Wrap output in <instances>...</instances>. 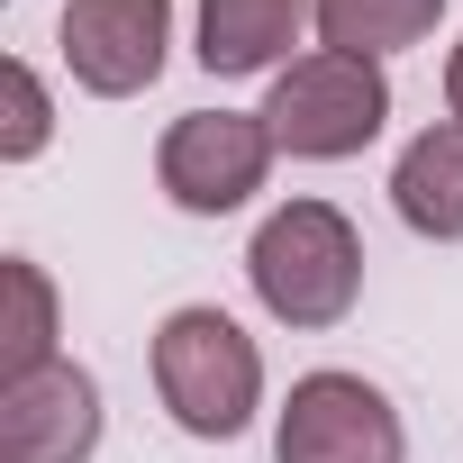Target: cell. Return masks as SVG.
Masks as SVG:
<instances>
[{
	"label": "cell",
	"mask_w": 463,
	"mask_h": 463,
	"mask_svg": "<svg viewBox=\"0 0 463 463\" xmlns=\"http://www.w3.org/2000/svg\"><path fill=\"white\" fill-rule=\"evenodd\" d=\"M246 282L282 327H336L364 300V237L336 200H282L255 246H246Z\"/></svg>",
	"instance_id": "1"
},
{
	"label": "cell",
	"mask_w": 463,
	"mask_h": 463,
	"mask_svg": "<svg viewBox=\"0 0 463 463\" xmlns=\"http://www.w3.org/2000/svg\"><path fill=\"white\" fill-rule=\"evenodd\" d=\"M155 400L173 409L182 436L200 445H227L246 436L255 400H264V354L255 336L227 318V309H173L155 327Z\"/></svg>",
	"instance_id": "2"
},
{
	"label": "cell",
	"mask_w": 463,
	"mask_h": 463,
	"mask_svg": "<svg viewBox=\"0 0 463 463\" xmlns=\"http://www.w3.org/2000/svg\"><path fill=\"white\" fill-rule=\"evenodd\" d=\"M264 128H273V146L300 155V164H345V155H364V146L391 128V82H382V64L336 55V46L291 55V64L273 73Z\"/></svg>",
	"instance_id": "3"
},
{
	"label": "cell",
	"mask_w": 463,
	"mask_h": 463,
	"mask_svg": "<svg viewBox=\"0 0 463 463\" xmlns=\"http://www.w3.org/2000/svg\"><path fill=\"white\" fill-rule=\"evenodd\" d=\"M273 155H282V146H273L264 109H182V118L164 128V146H155V182H164L173 209L227 218V209H246V200L264 191Z\"/></svg>",
	"instance_id": "4"
},
{
	"label": "cell",
	"mask_w": 463,
	"mask_h": 463,
	"mask_svg": "<svg viewBox=\"0 0 463 463\" xmlns=\"http://www.w3.org/2000/svg\"><path fill=\"white\" fill-rule=\"evenodd\" d=\"M273 463H409V436L364 373H300L273 427Z\"/></svg>",
	"instance_id": "5"
},
{
	"label": "cell",
	"mask_w": 463,
	"mask_h": 463,
	"mask_svg": "<svg viewBox=\"0 0 463 463\" xmlns=\"http://www.w3.org/2000/svg\"><path fill=\"white\" fill-rule=\"evenodd\" d=\"M55 46H64V73H73L82 91H100V100H137V91L164 73L173 0H64Z\"/></svg>",
	"instance_id": "6"
},
{
	"label": "cell",
	"mask_w": 463,
	"mask_h": 463,
	"mask_svg": "<svg viewBox=\"0 0 463 463\" xmlns=\"http://www.w3.org/2000/svg\"><path fill=\"white\" fill-rule=\"evenodd\" d=\"M91 445H100V382L82 364L0 382V463H91Z\"/></svg>",
	"instance_id": "7"
},
{
	"label": "cell",
	"mask_w": 463,
	"mask_h": 463,
	"mask_svg": "<svg viewBox=\"0 0 463 463\" xmlns=\"http://www.w3.org/2000/svg\"><path fill=\"white\" fill-rule=\"evenodd\" d=\"M318 28V0H200V64L209 73H282V55Z\"/></svg>",
	"instance_id": "8"
},
{
	"label": "cell",
	"mask_w": 463,
	"mask_h": 463,
	"mask_svg": "<svg viewBox=\"0 0 463 463\" xmlns=\"http://www.w3.org/2000/svg\"><path fill=\"white\" fill-rule=\"evenodd\" d=\"M391 209H400V227H418V237H436V246L463 237V118L418 128V137L400 146V164H391Z\"/></svg>",
	"instance_id": "9"
},
{
	"label": "cell",
	"mask_w": 463,
	"mask_h": 463,
	"mask_svg": "<svg viewBox=\"0 0 463 463\" xmlns=\"http://www.w3.org/2000/svg\"><path fill=\"white\" fill-rule=\"evenodd\" d=\"M436 19H445V0H318V46L382 64V55L436 37Z\"/></svg>",
	"instance_id": "10"
},
{
	"label": "cell",
	"mask_w": 463,
	"mask_h": 463,
	"mask_svg": "<svg viewBox=\"0 0 463 463\" xmlns=\"http://www.w3.org/2000/svg\"><path fill=\"white\" fill-rule=\"evenodd\" d=\"M0 291H10V327H0V382H28V373L64 364V354H55V282H46L28 255H10V264H0Z\"/></svg>",
	"instance_id": "11"
},
{
	"label": "cell",
	"mask_w": 463,
	"mask_h": 463,
	"mask_svg": "<svg viewBox=\"0 0 463 463\" xmlns=\"http://www.w3.org/2000/svg\"><path fill=\"white\" fill-rule=\"evenodd\" d=\"M0 91H10V128H0V164H28L55 137V100L37 82V64H0Z\"/></svg>",
	"instance_id": "12"
},
{
	"label": "cell",
	"mask_w": 463,
	"mask_h": 463,
	"mask_svg": "<svg viewBox=\"0 0 463 463\" xmlns=\"http://www.w3.org/2000/svg\"><path fill=\"white\" fill-rule=\"evenodd\" d=\"M445 109H454V118H463V46H454V55H445Z\"/></svg>",
	"instance_id": "13"
}]
</instances>
